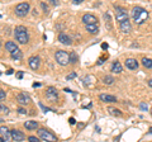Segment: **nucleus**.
I'll use <instances>...</instances> for the list:
<instances>
[{
	"mask_svg": "<svg viewBox=\"0 0 152 142\" xmlns=\"http://www.w3.org/2000/svg\"><path fill=\"white\" fill-rule=\"evenodd\" d=\"M132 17H133V20L136 22V24H142V23H145L148 19V13H147L143 8L136 7V8H133V10H132Z\"/></svg>",
	"mask_w": 152,
	"mask_h": 142,
	"instance_id": "obj_1",
	"label": "nucleus"
},
{
	"mask_svg": "<svg viewBox=\"0 0 152 142\" xmlns=\"http://www.w3.org/2000/svg\"><path fill=\"white\" fill-rule=\"evenodd\" d=\"M14 36H15V40L18 41V43L20 45H26L28 40H29V36H28V31L26 27L23 26H18L15 27V31H14Z\"/></svg>",
	"mask_w": 152,
	"mask_h": 142,
	"instance_id": "obj_2",
	"label": "nucleus"
},
{
	"mask_svg": "<svg viewBox=\"0 0 152 142\" xmlns=\"http://www.w3.org/2000/svg\"><path fill=\"white\" fill-rule=\"evenodd\" d=\"M55 59L61 66H66L70 64V53H67L66 51H57Z\"/></svg>",
	"mask_w": 152,
	"mask_h": 142,
	"instance_id": "obj_3",
	"label": "nucleus"
},
{
	"mask_svg": "<svg viewBox=\"0 0 152 142\" xmlns=\"http://www.w3.org/2000/svg\"><path fill=\"white\" fill-rule=\"evenodd\" d=\"M38 137H39L42 141H48V142L57 141L56 136L53 133H51L50 131H47L46 128H39V130H38Z\"/></svg>",
	"mask_w": 152,
	"mask_h": 142,
	"instance_id": "obj_4",
	"label": "nucleus"
},
{
	"mask_svg": "<svg viewBox=\"0 0 152 142\" xmlns=\"http://www.w3.org/2000/svg\"><path fill=\"white\" fill-rule=\"evenodd\" d=\"M29 9H31V7H29V4L28 3H20V4H18V5L15 7V14L18 17L23 18V17H26L27 14L29 13Z\"/></svg>",
	"mask_w": 152,
	"mask_h": 142,
	"instance_id": "obj_5",
	"label": "nucleus"
},
{
	"mask_svg": "<svg viewBox=\"0 0 152 142\" xmlns=\"http://www.w3.org/2000/svg\"><path fill=\"white\" fill-rule=\"evenodd\" d=\"M115 19L119 23L123 22V20H127L128 19L127 10H124V9L121 8V7H115Z\"/></svg>",
	"mask_w": 152,
	"mask_h": 142,
	"instance_id": "obj_6",
	"label": "nucleus"
},
{
	"mask_svg": "<svg viewBox=\"0 0 152 142\" xmlns=\"http://www.w3.org/2000/svg\"><path fill=\"white\" fill-rule=\"evenodd\" d=\"M46 97H47V99H50L51 102H56L57 98H58V93H57V89H55L53 86L47 88V90H46Z\"/></svg>",
	"mask_w": 152,
	"mask_h": 142,
	"instance_id": "obj_7",
	"label": "nucleus"
},
{
	"mask_svg": "<svg viewBox=\"0 0 152 142\" xmlns=\"http://www.w3.org/2000/svg\"><path fill=\"white\" fill-rule=\"evenodd\" d=\"M10 135H12V140L13 141H18V142H22L26 140V136L23 132H20L19 130H12L10 131Z\"/></svg>",
	"mask_w": 152,
	"mask_h": 142,
	"instance_id": "obj_8",
	"label": "nucleus"
},
{
	"mask_svg": "<svg viewBox=\"0 0 152 142\" xmlns=\"http://www.w3.org/2000/svg\"><path fill=\"white\" fill-rule=\"evenodd\" d=\"M28 64H29V67L32 70H38L39 69V65H41V60L38 56H32V57H29V60H28Z\"/></svg>",
	"mask_w": 152,
	"mask_h": 142,
	"instance_id": "obj_9",
	"label": "nucleus"
},
{
	"mask_svg": "<svg viewBox=\"0 0 152 142\" xmlns=\"http://www.w3.org/2000/svg\"><path fill=\"white\" fill-rule=\"evenodd\" d=\"M83 22L84 24H94V23H98V19L93 14H85L83 17Z\"/></svg>",
	"mask_w": 152,
	"mask_h": 142,
	"instance_id": "obj_10",
	"label": "nucleus"
},
{
	"mask_svg": "<svg viewBox=\"0 0 152 142\" xmlns=\"http://www.w3.org/2000/svg\"><path fill=\"white\" fill-rule=\"evenodd\" d=\"M17 100H18V103H20V104H23V105H26V104H28V103L31 102V99H29V95H28V94L20 93V94H18V95H17Z\"/></svg>",
	"mask_w": 152,
	"mask_h": 142,
	"instance_id": "obj_11",
	"label": "nucleus"
},
{
	"mask_svg": "<svg viewBox=\"0 0 152 142\" xmlns=\"http://www.w3.org/2000/svg\"><path fill=\"white\" fill-rule=\"evenodd\" d=\"M119 27H121V31H122L123 33H129L131 29H132V26H131L129 19L121 22V23H119Z\"/></svg>",
	"mask_w": 152,
	"mask_h": 142,
	"instance_id": "obj_12",
	"label": "nucleus"
},
{
	"mask_svg": "<svg viewBox=\"0 0 152 142\" xmlns=\"http://www.w3.org/2000/svg\"><path fill=\"white\" fill-rule=\"evenodd\" d=\"M99 99L104 103H115L117 102V98L114 95H109V94H100Z\"/></svg>",
	"mask_w": 152,
	"mask_h": 142,
	"instance_id": "obj_13",
	"label": "nucleus"
},
{
	"mask_svg": "<svg viewBox=\"0 0 152 142\" xmlns=\"http://www.w3.org/2000/svg\"><path fill=\"white\" fill-rule=\"evenodd\" d=\"M126 66H127V69L134 71L138 69V62H137V60H134V59H128V60H126Z\"/></svg>",
	"mask_w": 152,
	"mask_h": 142,
	"instance_id": "obj_14",
	"label": "nucleus"
},
{
	"mask_svg": "<svg viewBox=\"0 0 152 142\" xmlns=\"http://www.w3.org/2000/svg\"><path fill=\"white\" fill-rule=\"evenodd\" d=\"M58 41H60L62 45H66V46H70L71 43H72L71 38H70L67 34H65V33H60V34H58Z\"/></svg>",
	"mask_w": 152,
	"mask_h": 142,
	"instance_id": "obj_15",
	"label": "nucleus"
},
{
	"mask_svg": "<svg viewBox=\"0 0 152 142\" xmlns=\"http://www.w3.org/2000/svg\"><path fill=\"white\" fill-rule=\"evenodd\" d=\"M0 133L3 135V138L5 140V141H10L12 140V135H10V132H9V130L7 128V127H0Z\"/></svg>",
	"mask_w": 152,
	"mask_h": 142,
	"instance_id": "obj_16",
	"label": "nucleus"
},
{
	"mask_svg": "<svg viewBox=\"0 0 152 142\" xmlns=\"http://www.w3.org/2000/svg\"><path fill=\"white\" fill-rule=\"evenodd\" d=\"M86 26V31L91 34H96L99 32V27H98V23H94V24H85Z\"/></svg>",
	"mask_w": 152,
	"mask_h": 142,
	"instance_id": "obj_17",
	"label": "nucleus"
},
{
	"mask_svg": "<svg viewBox=\"0 0 152 142\" xmlns=\"http://www.w3.org/2000/svg\"><path fill=\"white\" fill-rule=\"evenodd\" d=\"M24 127L27 130H29V131H33V130H37L38 128V123L36 121H27L24 123Z\"/></svg>",
	"mask_w": 152,
	"mask_h": 142,
	"instance_id": "obj_18",
	"label": "nucleus"
},
{
	"mask_svg": "<svg viewBox=\"0 0 152 142\" xmlns=\"http://www.w3.org/2000/svg\"><path fill=\"white\" fill-rule=\"evenodd\" d=\"M112 71H113L114 74H121L122 72V65H121L119 61H115V62H113Z\"/></svg>",
	"mask_w": 152,
	"mask_h": 142,
	"instance_id": "obj_19",
	"label": "nucleus"
},
{
	"mask_svg": "<svg viewBox=\"0 0 152 142\" xmlns=\"http://www.w3.org/2000/svg\"><path fill=\"white\" fill-rule=\"evenodd\" d=\"M10 56H12V59L13 60H22L23 57V53H22V51L17 48V50H14L13 52H10Z\"/></svg>",
	"mask_w": 152,
	"mask_h": 142,
	"instance_id": "obj_20",
	"label": "nucleus"
},
{
	"mask_svg": "<svg viewBox=\"0 0 152 142\" xmlns=\"http://www.w3.org/2000/svg\"><path fill=\"white\" fill-rule=\"evenodd\" d=\"M17 48H18V46L14 43V42H12V41H9V42H7V43H5V50L8 52H13L14 50H17Z\"/></svg>",
	"mask_w": 152,
	"mask_h": 142,
	"instance_id": "obj_21",
	"label": "nucleus"
},
{
	"mask_svg": "<svg viewBox=\"0 0 152 142\" xmlns=\"http://www.w3.org/2000/svg\"><path fill=\"white\" fill-rule=\"evenodd\" d=\"M142 65H143L146 69H152V60L151 59H147V57L142 59Z\"/></svg>",
	"mask_w": 152,
	"mask_h": 142,
	"instance_id": "obj_22",
	"label": "nucleus"
},
{
	"mask_svg": "<svg viewBox=\"0 0 152 142\" xmlns=\"http://www.w3.org/2000/svg\"><path fill=\"white\" fill-rule=\"evenodd\" d=\"M109 113H110L112 116H117V117H121L122 116V112L119 109H117V108H109Z\"/></svg>",
	"mask_w": 152,
	"mask_h": 142,
	"instance_id": "obj_23",
	"label": "nucleus"
},
{
	"mask_svg": "<svg viewBox=\"0 0 152 142\" xmlns=\"http://www.w3.org/2000/svg\"><path fill=\"white\" fill-rule=\"evenodd\" d=\"M104 84H107V85H112L113 83H114V78L113 76H109V75H107L105 78H104Z\"/></svg>",
	"mask_w": 152,
	"mask_h": 142,
	"instance_id": "obj_24",
	"label": "nucleus"
},
{
	"mask_svg": "<svg viewBox=\"0 0 152 142\" xmlns=\"http://www.w3.org/2000/svg\"><path fill=\"white\" fill-rule=\"evenodd\" d=\"M70 62H72V64L77 62V55H76L75 52H71L70 53Z\"/></svg>",
	"mask_w": 152,
	"mask_h": 142,
	"instance_id": "obj_25",
	"label": "nucleus"
},
{
	"mask_svg": "<svg viewBox=\"0 0 152 142\" xmlns=\"http://www.w3.org/2000/svg\"><path fill=\"white\" fill-rule=\"evenodd\" d=\"M104 18H105V23H108V28H112L110 15H109V13H105V14H104Z\"/></svg>",
	"mask_w": 152,
	"mask_h": 142,
	"instance_id": "obj_26",
	"label": "nucleus"
},
{
	"mask_svg": "<svg viewBox=\"0 0 152 142\" xmlns=\"http://www.w3.org/2000/svg\"><path fill=\"white\" fill-rule=\"evenodd\" d=\"M0 113H5V114H8L9 109H8L7 107H4V105H1V104H0Z\"/></svg>",
	"mask_w": 152,
	"mask_h": 142,
	"instance_id": "obj_27",
	"label": "nucleus"
},
{
	"mask_svg": "<svg viewBox=\"0 0 152 142\" xmlns=\"http://www.w3.org/2000/svg\"><path fill=\"white\" fill-rule=\"evenodd\" d=\"M140 109L141 111H148V105L146 103H141L140 104Z\"/></svg>",
	"mask_w": 152,
	"mask_h": 142,
	"instance_id": "obj_28",
	"label": "nucleus"
},
{
	"mask_svg": "<svg viewBox=\"0 0 152 142\" xmlns=\"http://www.w3.org/2000/svg\"><path fill=\"white\" fill-rule=\"evenodd\" d=\"M5 97H7V93L4 91V90H1V89H0V102L4 100V99H5Z\"/></svg>",
	"mask_w": 152,
	"mask_h": 142,
	"instance_id": "obj_29",
	"label": "nucleus"
},
{
	"mask_svg": "<svg viewBox=\"0 0 152 142\" xmlns=\"http://www.w3.org/2000/svg\"><path fill=\"white\" fill-rule=\"evenodd\" d=\"M23 76H24V72H23V71H19V72H17V74H15V78H17V79H19V80H22V79H23Z\"/></svg>",
	"mask_w": 152,
	"mask_h": 142,
	"instance_id": "obj_30",
	"label": "nucleus"
},
{
	"mask_svg": "<svg viewBox=\"0 0 152 142\" xmlns=\"http://www.w3.org/2000/svg\"><path fill=\"white\" fill-rule=\"evenodd\" d=\"M75 78H76V72H71V74H69L67 76H66V80H72Z\"/></svg>",
	"mask_w": 152,
	"mask_h": 142,
	"instance_id": "obj_31",
	"label": "nucleus"
},
{
	"mask_svg": "<svg viewBox=\"0 0 152 142\" xmlns=\"http://www.w3.org/2000/svg\"><path fill=\"white\" fill-rule=\"evenodd\" d=\"M28 140H29L31 142H39V138H38V137H34V136H29Z\"/></svg>",
	"mask_w": 152,
	"mask_h": 142,
	"instance_id": "obj_32",
	"label": "nucleus"
},
{
	"mask_svg": "<svg viewBox=\"0 0 152 142\" xmlns=\"http://www.w3.org/2000/svg\"><path fill=\"white\" fill-rule=\"evenodd\" d=\"M48 1H50V3H51L53 7H56V5H58V4H60L58 0H48Z\"/></svg>",
	"mask_w": 152,
	"mask_h": 142,
	"instance_id": "obj_33",
	"label": "nucleus"
},
{
	"mask_svg": "<svg viewBox=\"0 0 152 142\" xmlns=\"http://www.w3.org/2000/svg\"><path fill=\"white\" fill-rule=\"evenodd\" d=\"M39 107H41V108H42V109H43L45 112H50V111H52V109H50V108L45 107V105H43V104H42V103H39Z\"/></svg>",
	"mask_w": 152,
	"mask_h": 142,
	"instance_id": "obj_34",
	"label": "nucleus"
},
{
	"mask_svg": "<svg viewBox=\"0 0 152 142\" xmlns=\"http://www.w3.org/2000/svg\"><path fill=\"white\" fill-rule=\"evenodd\" d=\"M41 7L43 8V12H45V13H47V12H48V7H47L45 3H41Z\"/></svg>",
	"mask_w": 152,
	"mask_h": 142,
	"instance_id": "obj_35",
	"label": "nucleus"
},
{
	"mask_svg": "<svg viewBox=\"0 0 152 142\" xmlns=\"http://www.w3.org/2000/svg\"><path fill=\"white\" fill-rule=\"evenodd\" d=\"M18 112H19V114H27V111L24 109V108H19Z\"/></svg>",
	"mask_w": 152,
	"mask_h": 142,
	"instance_id": "obj_36",
	"label": "nucleus"
},
{
	"mask_svg": "<svg viewBox=\"0 0 152 142\" xmlns=\"http://www.w3.org/2000/svg\"><path fill=\"white\" fill-rule=\"evenodd\" d=\"M104 61H105V59H104V57H100V60L98 61V65H102V64L104 62Z\"/></svg>",
	"mask_w": 152,
	"mask_h": 142,
	"instance_id": "obj_37",
	"label": "nucleus"
},
{
	"mask_svg": "<svg viewBox=\"0 0 152 142\" xmlns=\"http://www.w3.org/2000/svg\"><path fill=\"white\" fill-rule=\"evenodd\" d=\"M70 124H75V123H76V121H75V118H70Z\"/></svg>",
	"mask_w": 152,
	"mask_h": 142,
	"instance_id": "obj_38",
	"label": "nucleus"
},
{
	"mask_svg": "<svg viewBox=\"0 0 152 142\" xmlns=\"http://www.w3.org/2000/svg\"><path fill=\"white\" fill-rule=\"evenodd\" d=\"M102 48H103V50H107V48H108V43H103V45H102Z\"/></svg>",
	"mask_w": 152,
	"mask_h": 142,
	"instance_id": "obj_39",
	"label": "nucleus"
},
{
	"mask_svg": "<svg viewBox=\"0 0 152 142\" xmlns=\"http://www.w3.org/2000/svg\"><path fill=\"white\" fill-rule=\"evenodd\" d=\"M39 86H41L39 83H34V84H33V88H39Z\"/></svg>",
	"mask_w": 152,
	"mask_h": 142,
	"instance_id": "obj_40",
	"label": "nucleus"
},
{
	"mask_svg": "<svg viewBox=\"0 0 152 142\" xmlns=\"http://www.w3.org/2000/svg\"><path fill=\"white\" fill-rule=\"evenodd\" d=\"M83 1H84V0H74V3H75V4H81Z\"/></svg>",
	"mask_w": 152,
	"mask_h": 142,
	"instance_id": "obj_41",
	"label": "nucleus"
},
{
	"mask_svg": "<svg viewBox=\"0 0 152 142\" xmlns=\"http://www.w3.org/2000/svg\"><path fill=\"white\" fill-rule=\"evenodd\" d=\"M148 86H151V88H152V79H150V80H148Z\"/></svg>",
	"mask_w": 152,
	"mask_h": 142,
	"instance_id": "obj_42",
	"label": "nucleus"
},
{
	"mask_svg": "<svg viewBox=\"0 0 152 142\" xmlns=\"http://www.w3.org/2000/svg\"><path fill=\"white\" fill-rule=\"evenodd\" d=\"M150 133H152V128H151V130H150Z\"/></svg>",
	"mask_w": 152,
	"mask_h": 142,
	"instance_id": "obj_43",
	"label": "nucleus"
},
{
	"mask_svg": "<svg viewBox=\"0 0 152 142\" xmlns=\"http://www.w3.org/2000/svg\"><path fill=\"white\" fill-rule=\"evenodd\" d=\"M0 47H1V41H0Z\"/></svg>",
	"mask_w": 152,
	"mask_h": 142,
	"instance_id": "obj_44",
	"label": "nucleus"
},
{
	"mask_svg": "<svg viewBox=\"0 0 152 142\" xmlns=\"http://www.w3.org/2000/svg\"><path fill=\"white\" fill-rule=\"evenodd\" d=\"M151 114H152V111H151Z\"/></svg>",
	"mask_w": 152,
	"mask_h": 142,
	"instance_id": "obj_45",
	"label": "nucleus"
},
{
	"mask_svg": "<svg viewBox=\"0 0 152 142\" xmlns=\"http://www.w3.org/2000/svg\"><path fill=\"white\" fill-rule=\"evenodd\" d=\"M0 75H1V72H0Z\"/></svg>",
	"mask_w": 152,
	"mask_h": 142,
	"instance_id": "obj_46",
	"label": "nucleus"
},
{
	"mask_svg": "<svg viewBox=\"0 0 152 142\" xmlns=\"http://www.w3.org/2000/svg\"><path fill=\"white\" fill-rule=\"evenodd\" d=\"M0 17H1V15H0Z\"/></svg>",
	"mask_w": 152,
	"mask_h": 142,
	"instance_id": "obj_47",
	"label": "nucleus"
}]
</instances>
